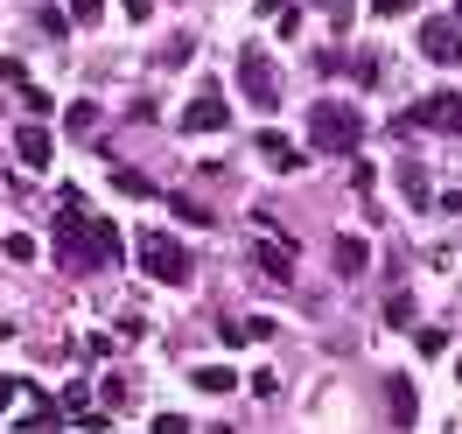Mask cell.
Wrapping results in <instances>:
<instances>
[{
    "mask_svg": "<svg viewBox=\"0 0 462 434\" xmlns=\"http://www.w3.org/2000/svg\"><path fill=\"white\" fill-rule=\"evenodd\" d=\"M309 141H316V154H357L365 113L344 106V98H316V106H309Z\"/></svg>",
    "mask_w": 462,
    "mask_h": 434,
    "instance_id": "1",
    "label": "cell"
},
{
    "mask_svg": "<svg viewBox=\"0 0 462 434\" xmlns=\"http://www.w3.org/2000/svg\"><path fill=\"white\" fill-rule=\"evenodd\" d=\"M141 266L154 273V281H169V288H182V281L197 273V260H189V245H175L169 232H147V238H141Z\"/></svg>",
    "mask_w": 462,
    "mask_h": 434,
    "instance_id": "2",
    "label": "cell"
},
{
    "mask_svg": "<svg viewBox=\"0 0 462 434\" xmlns=\"http://www.w3.org/2000/svg\"><path fill=\"white\" fill-rule=\"evenodd\" d=\"M238 91H245V106H260V113H273V106H281V85H273L266 50H238Z\"/></svg>",
    "mask_w": 462,
    "mask_h": 434,
    "instance_id": "3",
    "label": "cell"
},
{
    "mask_svg": "<svg viewBox=\"0 0 462 434\" xmlns=\"http://www.w3.org/2000/svg\"><path fill=\"white\" fill-rule=\"evenodd\" d=\"M231 119V106H225V91L217 85H203L197 98H189V106H182V134H217V126H225Z\"/></svg>",
    "mask_w": 462,
    "mask_h": 434,
    "instance_id": "4",
    "label": "cell"
},
{
    "mask_svg": "<svg viewBox=\"0 0 462 434\" xmlns=\"http://www.w3.org/2000/svg\"><path fill=\"white\" fill-rule=\"evenodd\" d=\"M413 126H441V134H462V91H434V98H420L413 106Z\"/></svg>",
    "mask_w": 462,
    "mask_h": 434,
    "instance_id": "5",
    "label": "cell"
},
{
    "mask_svg": "<svg viewBox=\"0 0 462 434\" xmlns=\"http://www.w3.org/2000/svg\"><path fill=\"white\" fill-rule=\"evenodd\" d=\"M420 57L428 63H462V22H420Z\"/></svg>",
    "mask_w": 462,
    "mask_h": 434,
    "instance_id": "6",
    "label": "cell"
},
{
    "mask_svg": "<svg viewBox=\"0 0 462 434\" xmlns=\"http://www.w3.org/2000/svg\"><path fill=\"white\" fill-rule=\"evenodd\" d=\"M253 260H260L266 281H294V253L281 245V238H260V245H253Z\"/></svg>",
    "mask_w": 462,
    "mask_h": 434,
    "instance_id": "7",
    "label": "cell"
},
{
    "mask_svg": "<svg viewBox=\"0 0 462 434\" xmlns=\"http://www.w3.org/2000/svg\"><path fill=\"white\" fill-rule=\"evenodd\" d=\"M260 154H266V162H273L281 175H288V169H301V154H294V141H288V134H260Z\"/></svg>",
    "mask_w": 462,
    "mask_h": 434,
    "instance_id": "8",
    "label": "cell"
},
{
    "mask_svg": "<svg viewBox=\"0 0 462 434\" xmlns=\"http://www.w3.org/2000/svg\"><path fill=\"white\" fill-rule=\"evenodd\" d=\"M189 385H197V392H231V385H238V372H231V365H197V372H189Z\"/></svg>",
    "mask_w": 462,
    "mask_h": 434,
    "instance_id": "9",
    "label": "cell"
},
{
    "mask_svg": "<svg viewBox=\"0 0 462 434\" xmlns=\"http://www.w3.org/2000/svg\"><path fill=\"white\" fill-rule=\"evenodd\" d=\"M372 266V245L365 238H337V273H365Z\"/></svg>",
    "mask_w": 462,
    "mask_h": 434,
    "instance_id": "10",
    "label": "cell"
},
{
    "mask_svg": "<svg viewBox=\"0 0 462 434\" xmlns=\"http://www.w3.org/2000/svg\"><path fill=\"white\" fill-rule=\"evenodd\" d=\"M22 162H29V169H42V162H50V134H42V126H22Z\"/></svg>",
    "mask_w": 462,
    "mask_h": 434,
    "instance_id": "11",
    "label": "cell"
},
{
    "mask_svg": "<svg viewBox=\"0 0 462 434\" xmlns=\"http://www.w3.org/2000/svg\"><path fill=\"white\" fill-rule=\"evenodd\" d=\"M225 337H231V344H266V337H273V322H260V316L238 322V316H231V322H225Z\"/></svg>",
    "mask_w": 462,
    "mask_h": 434,
    "instance_id": "12",
    "label": "cell"
},
{
    "mask_svg": "<svg viewBox=\"0 0 462 434\" xmlns=\"http://www.w3.org/2000/svg\"><path fill=\"white\" fill-rule=\"evenodd\" d=\"M385 400H393V420H413V413H420V400H413V385H406V378L385 385Z\"/></svg>",
    "mask_w": 462,
    "mask_h": 434,
    "instance_id": "13",
    "label": "cell"
},
{
    "mask_svg": "<svg viewBox=\"0 0 462 434\" xmlns=\"http://www.w3.org/2000/svg\"><path fill=\"white\" fill-rule=\"evenodd\" d=\"M400 189H406V203H413V210H428V175H420V169H413V162H406V169H400Z\"/></svg>",
    "mask_w": 462,
    "mask_h": 434,
    "instance_id": "14",
    "label": "cell"
},
{
    "mask_svg": "<svg viewBox=\"0 0 462 434\" xmlns=\"http://www.w3.org/2000/svg\"><path fill=\"white\" fill-rule=\"evenodd\" d=\"M113 189H126V197H154V182H147L141 169H113Z\"/></svg>",
    "mask_w": 462,
    "mask_h": 434,
    "instance_id": "15",
    "label": "cell"
},
{
    "mask_svg": "<svg viewBox=\"0 0 462 434\" xmlns=\"http://www.w3.org/2000/svg\"><path fill=\"white\" fill-rule=\"evenodd\" d=\"M169 210H175V217H189V225H210V210H203V203H189V197H182V189H175V197H169Z\"/></svg>",
    "mask_w": 462,
    "mask_h": 434,
    "instance_id": "16",
    "label": "cell"
},
{
    "mask_svg": "<svg viewBox=\"0 0 462 434\" xmlns=\"http://www.w3.org/2000/svg\"><path fill=\"white\" fill-rule=\"evenodd\" d=\"M35 22H42V35H63V29H78V22H70V14H57V7H42Z\"/></svg>",
    "mask_w": 462,
    "mask_h": 434,
    "instance_id": "17",
    "label": "cell"
},
{
    "mask_svg": "<svg viewBox=\"0 0 462 434\" xmlns=\"http://www.w3.org/2000/svg\"><path fill=\"white\" fill-rule=\"evenodd\" d=\"M147 434H189V420H182V413H154V428Z\"/></svg>",
    "mask_w": 462,
    "mask_h": 434,
    "instance_id": "18",
    "label": "cell"
},
{
    "mask_svg": "<svg viewBox=\"0 0 462 434\" xmlns=\"http://www.w3.org/2000/svg\"><path fill=\"white\" fill-rule=\"evenodd\" d=\"M70 22H98V0H70Z\"/></svg>",
    "mask_w": 462,
    "mask_h": 434,
    "instance_id": "19",
    "label": "cell"
},
{
    "mask_svg": "<svg viewBox=\"0 0 462 434\" xmlns=\"http://www.w3.org/2000/svg\"><path fill=\"white\" fill-rule=\"evenodd\" d=\"M413 0H372V14H406Z\"/></svg>",
    "mask_w": 462,
    "mask_h": 434,
    "instance_id": "20",
    "label": "cell"
},
{
    "mask_svg": "<svg viewBox=\"0 0 462 434\" xmlns=\"http://www.w3.org/2000/svg\"><path fill=\"white\" fill-rule=\"evenodd\" d=\"M126 14H134V22H147V14H154V0H126Z\"/></svg>",
    "mask_w": 462,
    "mask_h": 434,
    "instance_id": "21",
    "label": "cell"
},
{
    "mask_svg": "<svg viewBox=\"0 0 462 434\" xmlns=\"http://www.w3.org/2000/svg\"><path fill=\"white\" fill-rule=\"evenodd\" d=\"M456 22H462V0H456Z\"/></svg>",
    "mask_w": 462,
    "mask_h": 434,
    "instance_id": "22",
    "label": "cell"
},
{
    "mask_svg": "<svg viewBox=\"0 0 462 434\" xmlns=\"http://www.w3.org/2000/svg\"><path fill=\"white\" fill-rule=\"evenodd\" d=\"M456 378H462V365H456Z\"/></svg>",
    "mask_w": 462,
    "mask_h": 434,
    "instance_id": "23",
    "label": "cell"
}]
</instances>
